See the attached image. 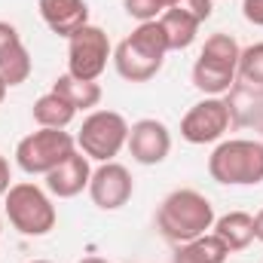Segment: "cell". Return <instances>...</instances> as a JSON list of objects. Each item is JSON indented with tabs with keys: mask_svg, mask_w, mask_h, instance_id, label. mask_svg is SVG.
<instances>
[{
	"mask_svg": "<svg viewBox=\"0 0 263 263\" xmlns=\"http://www.w3.org/2000/svg\"><path fill=\"white\" fill-rule=\"evenodd\" d=\"M168 55L165 31L156 22H138V28L129 37H123L114 49V67L126 83H147L153 80Z\"/></svg>",
	"mask_w": 263,
	"mask_h": 263,
	"instance_id": "2",
	"label": "cell"
},
{
	"mask_svg": "<svg viewBox=\"0 0 263 263\" xmlns=\"http://www.w3.org/2000/svg\"><path fill=\"white\" fill-rule=\"evenodd\" d=\"M31 263H52V260H31Z\"/></svg>",
	"mask_w": 263,
	"mask_h": 263,
	"instance_id": "31",
	"label": "cell"
},
{
	"mask_svg": "<svg viewBox=\"0 0 263 263\" xmlns=\"http://www.w3.org/2000/svg\"><path fill=\"white\" fill-rule=\"evenodd\" d=\"M22 43V34H18V28L15 25H9V22H0V55L3 52H9L12 46H18Z\"/></svg>",
	"mask_w": 263,
	"mask_h": 263,
	"instance_id": "24",
	"label": "cell"
},
{
	"mask_svg": "<svg viewBox=\"0 0 263 263\" xmlns=\"http://www.w3.org/2000/svg\"><path fill=\"white\" fill-rule=\"evenodd\" d=\"M123 9L138 22H156L165 12V3L162 0H123Z\"/></svg>",
	"mask_w": 263,
	"mask_h": 263,
	"instance_id": "22",
	"label": "cell"
},
{
	"mask_svg": "<svg viewBox=\"0 0 263 263\" xmlns=\"http://www.w3.org/2000/svg\"><path fill=\"white\" fill-rule=\"evenodd\" d=\"M52 92H59L62 98H67L73 107H77V114L80 110H95L98 104H101V86H98V80H77V77H70V73H62V77H55V83H52Z\"/></svg>",
	"mask_w": 263,
	"mask_h": 263,
	"instance_id": "18",
	"label": "cell"
},
{
	"mask_svg": "<svg viewBox=\"0 0 263 263\" xmlns=\"http://www.w3.org/2000/svg\"><path fill=\"white\" fill-rule=\"evenodd\" d=\"M126 147H129L135 162H141V165H159L172 153V132H168V126L162 120L144 117V120L132 123L129 144Z\"/></svg>",
	"mask_w": 263,
	"mask_h": 263,
	"instance_id": "11",
	"label": "cell"
},
{
	"mask_svg": "<svg viewBox=\"0 0 263 263\" xmlns=\"http://www.w3.org/2000/svg\"><path fill=\"white\" fill-rule=\"evenodd\" d=\"M233 126V117H230V107L223 98H214V95H205L202 101H196L184 120H181V138L187 144H217L223 141V135Z\"/></svg>",
	"mask_w": 263,
	"mask_h": 263,
	"instance_id": "9",
	"label": "cell"
},
{
	"mask_svg": "<svg viewBox=\"0 0 263 263\" xmlns=\"http://www.w3.org/2000/svg\"><path fill=\"white\" fill-rule=\"evenodd\" d=\"M227 257H230V248L214 233H205L193 242L178 245L172 263H227Z\"/></svg>",
	"mask_w": 263,
	"mask_h": 263,
	"instance_id": "19",
	"label": "cell"
},
{
	"mask_svg": "<svg viewBox=\"0 0 263 263\" xmlns=\"http://www.w3.org/2000/svg\"><path fill=\"white\" fill-rule=\"evenodd\" d=\"M239 55H242V49H239V43L230 34H223V31L211 34L202 43L199 59L193 65V73H190L193 86L202 95L223 98L233 89V83L239 80V73H236L239 70Z\"/></svg>",
	"mask_w": 263,
	"mask_h": 263,
	"instance_id": "4",
	"label": "cell"
},
{
	"mask_svg": "<svg viewBox=\"0 0 263 263\" xmlns=\"http://www.w3.org/2000/svg\"><path fill=\"white\" fill-rule=\"evenodd\" d=\"M211 181L223 187H257L263 184V141L257 138H227L208 156Z\"/></svg>",
	"mask_w": 263,
	"mask_h": 263,
	"instance_id": "3",
	"label": "cell"
},
{
	"mask_svg": "<svg viewBox=\"0 0 263 263\" xmlns=\"http://www.w3.org/2000/svg\"><path fill=\"white\" fill-rule=\"evenodd\" d=\"M242 15L245 22L263 28V0H242Z\"/></svg>",
	"mask_w": 263,
	"mask_h": 263,
	"instance_id": "25",
	"label": "cell"
},
{
	"mask_svg": "<svg viewBox=\"0 0 263 263\" xmlns=\"http://www.w3.org/2000/svg\"><path fill=\"white\" fill-rule=\"evenodd\" d=\"M223 101H227V107H230L233 126H242V129H251V126H254V129H263V86L236 80Z\"/></svg>",
	"mask_w": 263,
	"mask_h": 263,
	"instance_id": "14",
	"label": "cell"
},
{
	"mask_svg": "<svg viewBox=\"0 0 263 263\" xmlns=\"http://www.w3.org/2000/svg\"><path fill=\"white\" fill-rule=\"evenodd\" d=\"M77 150V138L65 129H37L15 144V165L25 175H49Z\"/></svg>",
	"mask_w": 263,
	"mask_h": 263,
	"instance_id": "7",
	"label": "cell"
},
{
	"mask_svg": "<svg viewBox=\"0 0 263 263\" xmlns=\"http://www.w3.org/2000/svg\"><path fill=\"white\" fill-rule=\"evenodd\" d=\"M0 236H3V217H0Z\"/></svg>",
	"mask_w": 263,
	"mask_h": 263,
	"instance_id": "30",
	"label": "cell"
},
{
	"mask_svg": "<svg viewBox=\"0 0 263 263\" xmlns=\"http://www.w3.org/2000/svg\"><path fill=\"white\" fill-rule=\"evenodd\" d=\"M31 117H34V123L40 126V129H67L70 123H73V117H77V107L62 98L59 92H46V95H40L37 101H34V107H31Z\"/></svg>",
	"mask_w": 263,
	"mask_h": 263,
	"instance_id": "17",
	"label": "cell"
},
{
	"mask_svg": "<svg viewBox=\"0 0 263 263\" xmlns=\"http://www.w3.org/2000/svg\"><path fill=\"white\" fill-rule=\"evenodd\" d=\"M6 92H9V86H6V83L0 80V104H3V98H6Z\"/></svg>",
	"mask_w": 263,
	"mask_h": 263,
	"instance_id": "29",
	"label": "cell"
},
{
	"mask_svg": "<svg viewBox=\"0 0 263 263\" xmlns=\"http://www.w3.org/2000/svg\"><path fill=\"white\" fill-rule=\"evenodd\" d=\"M40 18L46 22V28L59 37L77 34L83 25H89V3L86 0H40L37 3Z\"/></svg>",
	"mask_w": 263,
	"mask_h": 263,
	"instance_id": "13",
	"label": "cell"
},
{
	"mask_svg": "<svg viewBox=\"0 0 263 263\" xmlns=\"http://www.w3.org/2000/svg\"><path fill=\"white\" fill-rule=\"evenodd\" d=\"M254 239H257V242H263V208L254 214Z\"/></svg>",
	"mask_w": 263,
	"mask_h": 263,
	"instance_id": "27",
	"label": "cell"
},
{
	"mask_svg": "<svg viewBox=\"0 0 263 263\" xmlns=\"http://www.w3.org/2000/svg\"><path fill=\"white\" fill-rule=\"evenodd\" d=\"M3 205H6V217H9L12 230H18L28 239L49 236L59 223V211H55L49 193L31 181L12 184L9 193L3 196Z\"/></svg>",
	"mask_w": 263,
	"mask_h": 263,
	"instance_id": "5",
	"label": "cell"
},
{
	"mask_svg": "<svg viewBox=\"0 0 263 263\" xmlns=\"http://www.w3.org/2000/svg\"><path fill=\"white\" fill-rule=\"evenodd\" d=\"M239 80L242 83H254V86H263V43H251L242 49L239 55Z\"/></svg>",
	"mask_w": 263,
	"mask_h": 263,
	"instance_id": "21",
	"label": "cell"
},
{
	"mask_svg": "<svg viewBox=\"0 0 263 263\" xmlns=\"http://www.w3.org/2000/svg\"><path fill=\"white\" fill-rule=\"evenodd\" d=\"M129 123L123 114L117 110H92L80 132L73 135L77 138V150L86 153L89 159L95 162H114V156H120V150L129 144Z\"/></svg>",
	"mask_w": 263,
	"mask_h": 263,
	"instance_id": "6",
	"label": "cell"
},
{
	"mask_svg": "<svg viewBox=\"0 0 263 263\" xmlns=\"http://www.w3.org/2000/svg\"><path fill=\"white\" fill-rule=\"evenodd\" d=\"M9 187H12V172H9V159L0 153V199L9 193Z\"/></svg>",
	"mask_w": 263,
	"mask_h": 263,
	"instance_id": "26",
	"label": "cell"
},
{
	"mask_svg": "<svg viewBox=\"0 0 263 263\" xmlns=\"http://www.w3.org/2000/svg\"><path fill=\"white\" fill-rule=\"evenodd\" d=\"M80 263H110V260H104V257H83Z\"/></svg>",
	"mask_w": 263,
	"mask_h": 263,
	"instance_id": "28",
	"label": "cell"
},
{
	"mask_svg": "<svg viewBox=\"0 0 263 263\" xmlns=\"http://www.w3.org/2000/svg\"><path fill=\"white\" fill-rule=\"evenodd\" d=\"M89 181H92L89 156L80 153V150H73L65 162H59L46 175V190L59 199H73V196H80L83 190H89Z\"/></svg>",
	"mask_w": 263,
	"mask_h": 263,
	"instance_id": "12",
	"label": "cell"
},
{
	"mask_svg": "<svg viewBox=\"0 0 263 263\" xmlns=\"http://www.w3.org/2000/svg\"><path fill=\"white\" fill-rule=\"evenodd\" d=\"M31 70H34V62H31V52H28L25 43H18V46H12L9 52L0 55V80H3L9 89L28 83Z\"/></svg>",
	"mask_w": 263,
	"mask_h": 263,
	"instance_id": "20",
	"label": "cell"
},
{
	"mask_svg": "<svg viewBox=\"0 0 263 263\" xmlns=\"http://www.w3.org/2000/svg\"><path fill=\"white\" fill-rule=\"evenodd\" d=\"M211 227H214V205L205 193L193 187L172 190L156 208V230L172 245L193 242L199 236L211 233Z\"/></svg>",
	"mask_w": 263,
	"mask_h": 263,
	"instance_id": "1",
	"label": "cell"
},
{
	"mask_svg": "<svg viewBox=\"0 0 263 263\" xmlns=\"http://www.w3.org/2000/svg\"><path fill=\"white\" fill-rule=\"evenodd\" d=\"M159 25L165 31V40H168V52L190 49L199 37V28H202V22L187 9H165L159 15Z\"/></svg>",
	"mask_w": 263,
	"mask_h": 263,
	"instance_id": "16",
	"label": "cell"
},
{
	"mask_svg": "<svg viewBox=\"0 0 263 263\" xmlns=\"http://www.w3.org/2000/svg\"><path fill=\"white\" fill-rule=\"evenodd\" d=\"M211 233H214L230 251H245V248L254 242V214H248V211L220 214V217H214Z\"/></svg>",
	"mask_w": 263,
	"mask_h": 263,
	"instance_id": "15",
	"label": "cell"
},
{
	"mask_svg": "<svg viewBox=\"0 0 263 263\" xmlns=\"http://www.w3.org/2000/svg\"><path fill=\"white\" fill-rule=\"evenodd\" d=\"M132 193H135V181L132 172L120 162H101L92 172L89 181V199L95 202V208L101 211H120L123 205H129Z\"/></svg>",
	"mask_w": 263,
	"mask_h": 263,
	"instance_id": "10",
	"label": "cell"
},
{
	"mask_svg": "<svg viewBox=\"0 0 263 263\" xmlns=\"http://www.w3.org/2000/svg\"><path fill=\"white\" fill-rule=\"evenodd\" d=\"M162 3H165V9H187V12H193L199 22L211 18V12H214V0H162Z\"/></svg>",
	"mask_w": 263,
	"mask_h": 263,
	"instance_id": "23",
	"label": "cell"
},
{
	"mask_svg": "<svg viewBox=\"0 0 263 263\" xmlns=\"http://www.w3.org/2000/svg\"><path fill=\"white\" fill-rule=\"evenodd\" d=\"M107 62H114V46L104 28L98 25H83L77 34L67 37V73L77 80H98Z\"/></svg>",
	"mask_w": 263,
	"mask_h": 263,
	"instance_id": "8",
	"label": "cell"
}]
</instances>
